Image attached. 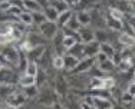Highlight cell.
Returning a JSON list of instances; mask_svg holds the SVG:
<instances>
[{
    "label": "cell",
    "mask_w": 135,
    "mask_h": 109,
    "mask_svg": "<svg viewBox=\"0 0 135 109\" xmlns=\"http://www.w3.org/2000/svg\"><path fill=\"white\" fill-rule=\"evenodd\" d=\"M0 69H2V63H0Z\"/></svg>",
    "instance_id": "obj_30"
},
{
    "label": "cell",
    "mask_w": 135,
    "mask_h": 109,
    "mask_svg": "<svg viewBox=\"0 0 135 109\" xmlns=\"http://www.w3.org/2000/svg\"><path fill=\"white\" fill-rule=\"evenodd\" d=\"M131 99H132V96H131V95L127 92V93L124 95V101H131Z\"/></svg>",
    "instance_id": "obj_28"
},
{
    "label": "cell",
    "mask_w": 135,
    "mask_h": 109,
    "mask_svg": "<svg viewBox=\"0 0 135 109\" xmlns=\"http://www.w3.org/2000/svg\"><path fill=\"white\" fill-rule=\"evenodd\" d=\"M19 19H20L25 24H32L33 23V14L27 13V12H22V14L19 16Z\"/></svg>",
    "instance_id": "obj_7"
},
{
    "label": "cell",
    "mask_w": 135,
    "mask_h": 109,
    "mask_svg": "<svg viewBox=\"0 0 135 109\" xmlns=\"http://www.w3.org/2000/svg\"><path fill=\"white\" fill-rule=\"evenodd\" d=\"M10 6V2H0V10H9Z\"/></svg>",
    "instance_id": "obj_21"
},
{
    "label": "cell",
    "mask_w": 135,
    "mask_h": 109,
    "mask_svg": "<svg viewBox=\"0 0 135 109\" xmlns=\"http://www.w3.org/2000/svg\"><path fill=\"white\" fill-rule=\"evenodd\" d=\"M65 65H68V68H73V66L78 65V59L73 56H68V59L65 60Z\"/></svg>",
    "instance_id": "obj_15"
},
{
    "label": "cell",
    "mask_w": 135,
    "mask_h": 109,
    "mask_svg": "<svg viewBox=\"0 0 135 109\" xmlns=\"http://www.w3.org/2000/svg\"><path fill=\"white\" fill-rule=\"evenodd\" d=\"M78 20L81 24H88L89 22H91V16L86 13V12H81V13L78 14Z\"/></svg>",
    "instance_id": "obj_10"
},
{
    "label": "cell",
    "mask_w": 135,
    "mask_h": 109,
    "mask_svg": "<svg viewBox=\"0 0 135 109\" xmlns=\"http://www.w3.org/2000/svg\"><path fill=\"white\" fill-rule=\"evenodd\" d=\"M57 17H59V13H57V10L55 7H49L46 10V19L49 22H52V23H53L55 20H57Z\"/></svg>",
    "instance_id": "obj_4"
},
{
    "label": "cell",
    "mask_w": 135,
    "mask_h": 109,
    "mask_svg": "<svg viewBox=\"0 0 135 109\" xmlns=\"http://www.w3.org/2000/svg\"><path fill=\"white\" fill-rule=\"evenodd\" d=\"M108 59H109V57L107 56V54H104V53H99V54H98V60H99L101 63L105 62V60H108Z\"/></svg>",
    "instance_id": "obj_23"
},
{
    "label": "cell",
    "mask_w": 135,
    "mask_h": 109,
    "mask_svg": "<svg viewBox=\"0 0 135 109\" xmlns=\"http://www.w3.org/2000/svg\"><path fill=\"white\" fill-rule=\"evenodd\" d=\"M35 82H36V79L32 78V76H23V78L20 79V85L25 86V88H30V86L35 85Z\"/></svg>",
    "instance_id": "obj_6"
},
{
    "label": "cell",
    "mask_w": 135,
    "mask_h": 109,
    "mask_svg": "<svg viewBox=\"0 0 135 109\" xmlns=\"http://www.w3.org/2000/svg\"><path fill=\"white\" fill-rule=\"evenodd\" d=\"M7 109H17V108H13V106H10V105H9V106H7Z\"/></svg>",
    "instance_id": "obj_29"
},
{
    "label": "cell",
    "mask_w": 135,
    "mask_h": 109,
    "mask_svg": "<svg viewBox=\"0 0 135 109\" xmlns=\"http://www.w3.org/2000/svg\"><path fill=\"white\" fill-rule=\"evenodd\" d=\"M12 40H15V39H13V36H12L10 30H9L7 33H0V44H6Z\"/></svg>",
    "instance_id": "obj_9"
},
{
    "label": "cell",
    "mask_w": 135,
    "mask_h": 109,
    "mask_svg": "<svg viewBox=\"0 0 135 109\" xmlns=\"http://www.w3.org/2000/svg\"><path fill=\"white\" fill-rule=\"evenodd\" d=\"M76 44V39L73 36H66L65 39H63V46H65V49H70V47H73Z\"/></svg>",
    "instance_id": "obj_8"
},
{
    "label": "cell",
    "mask_w": 135,
    "mask_h": 109,
    "mask_svg": "<svg viewBox=\"0 0 135 109\" xmlns=\"http://www.w3.org/2000/svg\"><path fill=\"white\" fill-rule=\"evenodd\" d=\"M70 16H72V13H70V10L65 12V13L59 14V17H57V22H59V24H65L68 20L70 19Z\"/></svg>",
    "instance_id": "obj_11"
},
{
    "label": "cell",
    "mask_w": 135,
    "mask_h": 109,
    "mask_svg": "<svg viewBox=\"0 0 135 109\" xmlns=\"http://www.w3.org/2000/svg\"><path fill=\"white\" fill-rule=\"evenodd\" d=\"M25 101H26V95L20 93V92H16V93H13L9 98V105L13 108H19L25 103Z\"/></svg>",
    "instance_id": "obj_2"
},
{
    "label": "cell",
    "mask_w": 135,
    "mask_h": 109,
    "mask_svg": "<svg viewBox=\"0 0 135 109\" xmlns=\"http://www.w3.org/2000/svg\"><path fill=\"white\" fill-rule=\"evenodd\" d=\"M82 36H83V39H85V42H91L92 39H94L92 33H91V32H88V30H83L82 32Z\"/></svg>",
    "instance_id": "obj_19"
},
{
    "label": "cell",
    "mask_w": 135,
    "mask_h": 109,
    "mask_svg": "<svg viewBox=\"0 0 135 109\" xmlns=\"http://www.w3.org/2000/svg\"><path fill=\"white\" fill-rule=\"evenodd\" d=\"M128 93L132 96V98L135 96V83H132V85H131L129 88H128Z\"/></svg>",
    "instance_id": "obj_24"
},
{
    "label": "cell",
    "mask_w": 135,
    "mask_h": 109,
    "mask_svg": "<svg viewBox=\"0 0 135 109\" xmlns=\"http://www.w3.org/2000/svg\"><path fill=\"white\" fill-rule=\"evenodd\" d=\"M53 66L56 69H62V68H65V59L63 57H60V56H56L53 59Z\"/></svg>",
    "instance_id": "obj_13"
},
{
    "label": "cell",
    "mask_w": 135,
    "mask_h": 109,
    "mask_svg": "<svg viewBox=\"0 0 135 109\" xmlns=\"http://www.w3.org/2000/svg\"><path fill=\"white\" fill-rule=\"evenodd\" d=\"M129 65H131V62L128 60V62H122L119 66H121V69H122V70H127V69H129Z\"/></svg>",
    "instance_id": "obj_26"
},
{
    "label": "cell",
    "mask_w": 135,
    "mask_h": 109,
    "mask_svg": "<svg viewBox=\"0 0 135 109\" xmlns=\"http://www.w3.org/2000/svg\"><path fill=\"white\" fill-rule=\"evenodd\" d=\"M112 86H114V79H111V78H105V79L96 78L95 82L92 83V88L94 89H109Z\"/></svg>",
    "instance_id": "obj_1"
},
{
    "label": "cell",
    "mask_w": 135,
    "mask_h": 109,
    "mask_svg": "<svg viewBox=\"0 0 135 109\" xmlns=\"http://www.w3.org/2000/svg\"><path fill=\"white\" fill-rule=\"evenodd\" d=\"M111 16L114 20H118V22H121L124 19V13L121 10H118V9H111Z\"/></svg>",
    "instance_id": "obj_12"
},
{
    "label": "cell",
    "mask_w": 135,
    "mask_h": 109,
    "mask_svg": "<svg viewBox=\"0 0 135 109\" xmlns=\"http://www.w3.org/2000/svg\"><path fill=\"white\" fill-rule=\"evenodd\" d=\"M119 42L122 44H125V46L131 47L135 44V37L132 36V34H128V33H122L119 36Z\"/></svg>",
    "instance_id": "obj_3"
},
{
    "label": "cell",
    "mask_w": 135,
    "mask_h": 109,
    "mask_svg": "<svg viewBox=\"0 0 135 109\" xmlns=\"http://www.w3.org/2000/svg\"><path fill=\"white\" fill-rule=\"evenodd\" d=\"M9 13L20 16V14H22V10H20V9L17 7V6H10V9H9Z\"/></svg>",
    "instance_id": "obj_20"
},
{
    "label": "cell",
    "mask_w": 135,
    "mask_h": 109,
    "mask_svg": "<svg viewBox=\"0 0 135 109\" xmlns=\"http://www.w3.org/2000/svg\"><path fill=\"white\" fill-rule=\"evenodd\" d=\"M81 108H82V109H98L96 106H94V105H88L86 102H83V103L81 105Z\"/></svg>",
    "instance_id": "obj_27"
},
{
    "label": "cell",
    "mask_w": 135,
    "mask_h": 109,
    "mask_svg": "<svg viewBox=\"0 0 135 109\" xmlns=\"http://www.w3.org/2000/svg\"><path fill=\"white\" fill-rule=\"evenodd\" d=\"M6 57H7L9 60H12L13 63H16V62H17V54H16V52H15L13 49H12L10 52H7V56H6Z\"/></svg>",
    "instance_id": "obj_18"
},
{
    "label": "cell",
    "mask_w": 135,
    "mask_h": 109,
    "mask_svg": "<svg viewBox=\"0 0 135 109\" xmlns=\"http://www.w3.org/2000/svg\"><path fill=\"white\" fill-rule=\"evenodd\" d=\"M101 69H102V70H107V72H108V70H112V69H114V62H112L111 59L102 62V63H101Z\"/></svg>",
    "instance_id": "obj_14"
},
{
    "label": "cell",
    "mask_w": 135,
    "mask_h": 109,
    "mask_svg": "<svg viewBox=\"0 0 135 109\" xmlns=\"http://www.w3.org/2000/svg\"><path fill=\"white\" fill-rule=\"evenodd\" d=\"M114 23H109L111 24V27H114V29H117V30H119V29L122 27V24H121V22H118V20H112Z\"/></svg>",
    "instance_id": "obj_22"
},
{
    "label": "cell",
    "mask_w": 135,
    "mask_h": 109,
    "mask_svg": "<svg viewBox=\"0 0 135 109\" xmlns=\"http://www.w3.org/2000/svg\"><path fill=\"white\" fill-rule=\"evenodd\" d=\"M26 75L27 76H32V78H36V75H37V65L36 63H27V66H26Z\"/></svg>",
    "instance_id": "obj_5"
},
{
    "label": "cell",
    "mask_w": 135,
    "mask_h": 109,
    "mask_svg": "<svg viewBox=\"0 0 135 109\" xmlns=\"http://www.w3.org/2000/svg\"><path fill=\"white\" fill-rule=\"evenodd\" d=\"M23 4L29 9H35L36 12H40V7H39V3L37 2H25Z\"/></svg>",
    "instance_id": "obj_16"
},
{
    "label": "cell",
    "mask_w": 135,
    "mask_h": 109,
    "mask_svg": "<svg viewBox=\"0 0 135 109\" xmlns=\"http://www.w3.org/2000/svg\"><path fill=\"white\" fill-rule=\"evenodd\" d=\"M23 49H26V50H33L35 46H33V44H30L29 42H25V43H23Z\"/></svg>",
    "instance_id": "obj_25"
},
{
    "label": "cell",
    "mask_w": 135,
    "mask_h": 109,
    "mask_svg": "<svg viewBox=\"0 0 135 109\" xmlns=\"http://www.w3.org/2000/svg\"><path fill=\"white\" fill-rule=\"evenodd\" d=\"M101 49H102V53H104V54H107L108 57L111 56V54H114V49H112V47L109 46V44H102V47H101Z\"/></svg>",
    "instance_id": "obj_17"
}]
</instances>
